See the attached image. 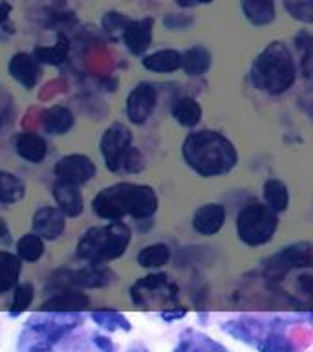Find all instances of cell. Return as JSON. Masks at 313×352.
<instances>
[{
  "instance_id": "cell-1",
  "label": "cell",
  "mask_w": 313,
  "mask_h": 352,
  "mask_svg": "<svg viewBox=\"0 0 313 352\" xmlns=\"http://www.w3.org/2000/svg\"><path fill=\"white\" fill-rule=\"evenodd\" d=\"M183 160L203 178L227 175L238 164V153L229 138L218 131L191 132L181 147Z\"/></svg>"
},
{
  "instance_id": "cell-2",
  "label": "cell",
  "mask_w": 313,
  "mask_h": 352,
  "mask_svg": "<svg viewBox=\"0 0 313 352\" xmlns=\"http://www.w3.org/2000/svg\"><path fill=\"white\" fill-rule=\"evenodd\" d=\"M158 206L159 200L154 187L130 182L104 187L92 200L93 213L103 220H123L125 217L136 220L150 219L158 211Z\"/></svg>"
},
{
  "instance_id": "cell-3",
  "label": "cell",
  "mask_w": 313,
  "mask_h": 352,
  "mask_svg": "<svg viewBox=\"0 0 313 352\" xmlns=\"http://www.w3.org/2000/svg\"><path fill=\"white\" fill-rule=\"evenodd\" d=\"M251 81L255 88L269 96L288 92L297 81V63L291 50L280 41L269 43L253 60Z\"/></svg>"
},
{
  "instance_id": "cell-4",
  "label": "cell",
  "mask_w": 313,
  "mask_h": 352,
  "mask_svg": "<svg viewBox=\"0 0 313 352\" xmlns=\"http://www.w3.org/2000/svg\"><path fill=\"white\" fill-rule=\"evenodd\" d=\"M130 239V228L123 220H108V224L84 231L77 242L76 255L88 263L106 264L125 255Z\"/></svg>"
},
{
  "instance_id": "cell-5",
  "label": "cell",
  "mask_w": 313,
  "mask_h": 352,
  "mask_svg": "<svg viewBox=\"0 0 313 352\" xmlns=\"http://www.w3.org/2000/svg\"><path fill=\"white\" fill-rule=\"evenodd\" d=\"M81 321V312H43L40 310L26 321V329L19 340V346L27 352L51 349L68 332L79 327Z\"/></svg>"
},
{
  "instance_id": "cell-6",
  "label": "cell",
  "mask_w": 313,
  "mask_h": 352,
  "mask_svg": "<svg viewBox=\"0 0 313 352\" xmlns=\"http://www.w3.org/2000/svg\"><path fill=\"white\" fill-rule=\"evenodd\" d=\"M279 217L266 204H249L236 217V235L251 248L268 244L277 233Z\"/></svg>"
},
{
  "instance_id": "cell-7",
  "label": "cell",
  "mask_w": 313,
  "mask_h": 352,
  "mask_svg": "<svg viewBox=\"0 0 313 352\" xmlns=\"http://www.w3.org/2000/svg\"><path fill=\"white\" fill-rule=\"evenodd\" d=\"M132 302L141 308L152 305H169L178 301V288L169 280L165 274H152L143 277L130 288Z\"/></svg>"
},
{
  "instance_id": "cell-8",
  "label": "cell",
  "mask_w": 313,
  "mask_h": 352,
  "mask_svg": "<svg viewBox=\"0 0 313 352\" xmlns=\"http://www.w3.org/2000/svg\"><path fill=\"white\" fill-rule=\"evenodd\" d=\"M55 285L65 286V290L77 288H104L115 280V274L106 264L90 263L81 270H59L54 275Z\"/></svg>"
},
{
  "instance_id": "cell-9",
  "label": "cell",
  "mask_w": 313,
  "mask_h": 352,
  "mask_svg": "<svg viewBox=\"0 0 313 352\" xmlns=\"http://www.w3.org/2000/svg\"><path fill=\"white\" fill-rule=\"evenodd\" d=\"M132 148V132L123 123L110 125L101 136V154L104 165L112 173H121L126 154Z\"/></svg>"
},
{
  "instance_id": "cell-10",
  "label": "cell",
  "mask_w": 313,
  "mask_h": 352,
  "mask_svg": "<svg viewBox=\"0 0 313 352\" xmlns=\"http://www.w3.org/2000/svg\"><path fill=\"white\" fill-rule=\"evenodd\" d=\"M313 263L312 244L299 242L288 248H282L277 255L266 263V277L273 280L282 279L293 268H310Z\"/></svg>"
},
{
  "instance_id": "cell-11",
  "label": "cell",
  "mask_w": 313,
  "mask_h": 352,
  "mask_svg": "<svg viewBox=\"0 0 313 352\" xmlns=\"http://www.w3.org/2000/svg\"><path fill=\"white\" fill-rule=\"evenodd\" d=\"M158 103V88L148 81L137 82L126 98V118L134 125H143Z\"/></svg>"
},
{
  "instance_id": "cell-12",
  "label": "cell",
  "mask_w": 313,
  "mask_h": 352,
  "mask_svg": "<svg viewBox=\"0 0 313 352\" xmlns=\"http://www.w3.org/2000/svg\"><path fill=\"white\" fill-rule=\"evenodd\" d=\"M55 176L57 180L68 182L73 186H82L92 180L97 167L86 154H66L55 164Z\"/></svg>"
},
{
  "instance_id": "cell-13",
  "label": "cell",
  "mask_w": 313,
  "mask_h": 352,
  "mask_svg": "<svg viewBox=\"0 0 313 352\" xmlns=\"http://www.w3.org/2000/svg\"><path fill=\"white\" fill-rule=\"evenodd\" d=\"M32 228L43 241H57L66 231V214L59 208H40L33 214Z\"/></svg>"
},
{
  "instance_id": "cell-14",
  "label": "cell",
  "mask_w": 313,
  "mask_h": 352,
  "mask_svg": "<svg viewBox=\"0 0 313 352\" xmlns=\"http://www.w3.org/2000/svg\"><path fill=\"white\" fill-rule=\"evenodd\" d=\"M154 37V19L145 16L139 21H132L126 24L123 32V43L132 55H145Z\"/></svg>"
},
{
  "instance_id": "cell-15",
  "label": "cell",
  "mask_w": 313,
  "mask_h": 352,
  "mask_svg": "<svg viewBox=\"0 0 313 352\" xmlns=\"http://www.w3.org/2000/svg\"><path fill=\"white\" fill-rule=\"evenodd\" d=\"M8 72H10V76L19 85H22L26 90H32V88L37 87L40 74H43V68H40V65L35 60L32 54L19 52V54H15L10 59Z\"/></svg>"
},
{
  "instance_id": "cell-16",
  "label": "cell",
  "mask_w": 313,
  "mask_h": 352,
  "mask_svg": "<svg viewBox=\"0 0 313 352\" xmlns=\"http://www.w3.org/2000/svg\"><path fill=\"white\" fill-rule=\"evenodd\" d=\"M227 211L222 204H205L192 214V230L203 236L216 235L225 224Z\"/></svg>"
},
{
  "instance_id": "cell-17",
  "label": "cell",
  "mask_w": 313,
  "mask_h": 352,
  "mask_svg": "<svg viewBox=\"0 0 313 352\" xmlns=\"http://www.w3.org/2000/svg\"><path fill=\"white\" fill-rule=\"evenodd\" d=\"M90 307V297L79 290H62L40 305L43 312H82Z\"/></svg>"
},
{
  "instance_id": "cell-18",
  "label": "cell",
  "mask_w": 313,
  "mask_h": 352,
  "mask_svg": "<svg viewBox=\"0 0 313 352\" xmlns=\"http://www.w3.org/2000/svg\"><path fill=\"white\" fill-rule=\"evenodd\" d=\"M54 198L57 202V208L66 217H71V219L79 217L82 213V209H84V200H82V195L79 191V186H73V184H68V182H55Z\"/></svg>"
},
{
  "instance_id": "cell-19",
  "label": "cell",
  "mask_w": 313,
  "mask_h": 352,
  "mask_svg": "<svg viewBox=\"0 0 313 352\" xmlns=\"http://www.w3.org/2000/svg\"><path fill=\"white\" fill-rule=\"evenodd\" d=\"M40 123H43L44 132H48L51 136H60V134H68L76 125V116L68 107H49L40 116Z\"/></svg>"
},
{
  "instance_id": "cell-20",
  "label": "cell",
  "mask_w": 313,
  "mask_h": 352,
  "mask_svg": "<svg viewBox=\"0 0 313 352\" xmlns=\"http://www.w3.org/2000/svg\"><path fill=\"white\" fill-rule=\"evenodd\" d=\"M15 153L30 164H40L48 154V145L35 132H22L15 138Z\"/></svg>"
},
{
  "instance_id": "cell-21",
  "label": "cell",
  "mask_w": 313,
  "mask_h": 352,
  "mask_svg": "<svg viewBox=\"0 0 313 352\" xmlns=\"http://www.w3.org/2000/svg\"><path fill=\"white\" fill-rule=\"evenodd\" d=\"M211 63H213L211 52L205 46H200V44L191 46L183 54H180V68L191 77H200L203 74H207V70L211 68Z\"/></svg>"
},
{
  "instance_id": "cell-22",
  "label": "cell",
  "mask_w": 313,
  "mask_h": 352,
  "mask_svg": "<svg viewBox=\"0 0 313 352\" xmlns=\"http://www.w3.org/2000/svg\"><path fill=\"white\" fill-rule=\"evenodd\" d=\"M141 65L152 74H174L180 70V52L172 48L158 50L152 54L143 55Z\"/></svg>"
},
{
  "instance_id": "cell-23",
  "label": "cell",
  "mask_w": 313,
  "mask_h": 352,
  "mask_svg": "<svg viewBox=\"0 0 313 352\" xmlns=\"http://www.w3.org/2000/svg\"><path fill=\"white\" fill-rule=\"evenodd\" d=\"M240 4L242 13L253 26H268L277 16L275 0H240Z\"/></svg>"
},
{
  "instance_id": "cell-24",
  "label": "cell",
  "mask_w": 313,
  "mask_h": 352,
  "mask_svg": "<svg viewBox=\"0 0 313 352\" xmlns=\"http://www.w3.org/2000/svg\"><path fill=\"white\" fill-rule=\"evenodd\" d=\"M68 52H70V41H68L65 33H59L57 43L54 46H37L32 52V55L38 65L59 66L68 59Z\"/></svg>"
},
{
  "instance_id": "cell-25",
  "label": "cell",
  "mask_w": 313,
  "mask_h": 352,
  "mask_svg": "<svg viewBox=\"0 0 313 352\" xmlns=\"http://www.w3.org/2000/svg\"><path fill=\"white\" fill-rule=\"evenodd\" d=\"M170 114H172V118H174L178 125L192 129V126H196L202 121L203 110L202 104L198 103L194 98H181L172 104Z\"/></svg>"
},
{
  "instance_id": "cell-26",
  "label": "cell",
  "mask_w": 313,
  "mask_h": 352,
  "mask_svg": "<svg viewBox=\"0 0 313 352\" xmlns=\"http://www.w3.org/2000/svg\"><path fill=\"white\" fill-rule=\"evenodd\" d=\"M22 261L10 252H0V294L10 292L19 283Z\"/></svg>"
},
{
  "instance_id": "cell-27",
  "label": "cell",
  "mask_w": 313,
  "mask_h": 352,
  "mask_svg": "<svg viewBox=\"0 0 313 352\" xmlns=\"http://www.w3.org/2000/svg\"><path fill=\"white\" fill-rule=\"evenodd\" d=\"M174 352H229L225 346L213 341L207 336L194 332V330H185L181 336L180 345L176 346Z\"/></svg>"
},
{
  "instance_id": "cell-28",
  "label": "cell",
  "mask_w": 313,
  "mask_h": 352,
  "mask_svg": "<svg viewBox=\"0 0 313 352\" xmlns=\"http://www.w3.org/2000/svg\"><path fill=\"white\" fill-rule=\"evenodd\" d=\"M262 197L266 206L269 209H273L275 213H282L290 206V191H288V186L282 180H277V178H271V180L264 184Z\"/></svg>"
},
{
  "instance_id": "cell-29",
  "label": "cell",
  "mask_w": 313,
  "mask_h": 352,
  "mask_svg": "<svg viewBox=\"0 0 313 352\" xmlns=\"http://www.w3.org/2000/svg\"><path fill=\"white\" fill-rule=\"evenodd\" d=\"M26 197V184L13 173L0 170V204H16Z\"/></svg>"
},
{
  "instance_id": "cell-30",
  "label": "cell",
  "mask_w": 313,
  "mask_h": 352,
  "mask_svg": "<svg viewBox=\"0 0 313 352\" xmlns=\"http://www.w3.org/2000/svg\"><path fill=\"white\" fill-rule=\"evenodd\" d=\"M170 261V248L167 244L156 242L148 244L137 253V264L145 270H158Z\"/></svg>"
},
{
  "instance_id": "cell-31",
  "label": "cell",
  "mask_w": 313,
  "mask_h": 352,
  "mask_svg": "<svg viewBox=\"0 0 313 352\" xmlns=\"http://www.w3.org/2000/svg\"><path fill=\"white\" fill-rule=\"evenodd\" d=\"M90 318L97 327L104 329L106 332H115V330H128L132 329L130 321L123 316L117 310H112V308H101V310H93L90 314Z\"/></svg>"
},
{
  "instance_id": "cell-32",
  "label": "cell",
  "mask_w": 313,
  "mask_h": 352,
  "mask_svg": "<svg viewBox=\"0 0 313 352\" xmlns=\"http://www.w3.org/2000/svg\"><path fill=\"white\" fill-rule=\"evenodd\" d=\"M44 255V241L35 233H26L16 241V257L26 263H37Z\"/></svg>"
},
{
  "instance_id": "cell-33",
  "label": "cell",
  "mask_w": 313,
  "mask_h": 352,
  "mask_svg": "<svg viewBox=\"0 0 313 352\" xmlns=\"http://www.w3.org/2000/svg\"><path fill=\"white\" fill-rule=\"evenodd\" d=\"M255 349L258 352H293V343L288 336L279 332V329H275L266 338L258 341Z\"/></svg>"
},
{
  "instance_id": "cell-34",
  "label": "cell",
  "mask_w": 313,
  "mask_h": 352,
  "mask_svg": "<svg viewBox=\"0 0 313 352\" xmlns=\"http://www.w3.org/2000/svg\"><path fill=\"white\" fill-rule=\"evenodd\" d=\"M130 22V19L125 15V13H119V11H106L103 15V21H101V26L106 32L112 41H119L123 37V32H125L126 24Z\"/></svg>"
},
{
  "instance_id": "cell-35",
  "label": "cell",
  "mask_w": 313,
  "mask_h": 352,
  "mask_svg": "<svg viewBox=\"0 0 313 352\" xmlns=\"http://www.w3.org/2000/svg\"><path fill=\"white\" fill-rule=\"evenodd\" d=\"M33 297H35V290H33V286L30 285V283H24V285L16 286L10 308L11 318H16V316H21L22 312H26V308H30V305L33 302Z\"/></svg>"
},
{
  "instance_id": "cell-36",
  "label": "cell",
  "mask_w": 313,
  "mask_h": 352,
  "mask_svg": "<svg viewBox=\"0 0 313 352\" xmlns=\"http://www.w3.org/2000/svg\"><path fill=\"white\" fill-rule=\"evenodd\" d=\"M282 4L291 19L304 24L313 22V0H282Z\"/></svg>"
},
{
  "instance_id": "cell-37",
  "label": "cell",
  "mask_w": 313,
  "mask_h": 352,
  "mask_svg": "<svg viewBox=\"0 0 313 352\" xmlns=\"http://www.w3.org/2000/svg\"><path fill=\"white\" fill-rule=\"evenodd\" d=\"M163 26L170 32H183L194 24V19L187 13H167L163 15Z\"/></svg>"
},
{
  "instance_id": "cell-38",
  "label": "cell",
  "mask_w": 313,
  "mask_h": 352,
  "mask_svg": "<svg viewBox=\"0 0 313 352\" xmlns=\"http://www.w3.org/2000/svg\"><path fill=\"white\" fill-rule=\"evenodd\" d=\"M159 316H161V319L167 321V323H174V321H178V319L185 318L187 308H167V310H163Z\"/></svg>"
},
{
  "instance_id": "cell-39",
  "label": "cell",
  "mask_w": 313,
  "mask_h": 352,
  "mask_svg": "<svg viewBox=\"0 0 313 352\" xmlns=\"http://www.w3.org/2000/svg\"><path fill=\"white\" fill-rule=\"evenodd\" d=\"M92 343L97 346L101 352H114V343H112V340H110V338H106V336L93 334Z\"/></svg>"
},
{
  "instance_id": "cell-40",
  "label": "cell",
  "mask_w": 313,
  "mask_h": 352,
  "mask_svg": "<svg viewBox=\"0 0 313 352\" xmlns=\"http://www.w3.org/2000/svg\"><path fill=\"white\" fill-rule=\"evenodd\" d=\"M11 10H13V8H11L10 2H5V0H0V26L10 21Z\"/></svg>"
},
{
  "instance_id": "cell-41",
  "label": "cell",
  "mask_w": 313,
  "mask_h": 352,
  "mask_svg": "<svg viewBox=\"0 0 313 352\" xmlns=\"http://www.w3.org/2000/svg\"><path fill=\"white\" fill-rule=\"evenodd\" d=\"M10 241V226L4 219H0V244Z\"/></svg>"
},
{
  "instance_id": "cell-42",
  "label": "cell",
  "mask_w": 313,
  "mask_h": 352,
  "mask_svg": "<svg viewBox=\"0 0 313 352\" xmlns=\"http://www.w3.org/2000/svg\"><path fill=\"white\" fill-rule=\"evenodd\" d=\"M178 2V6H181V8H194V6H198L196 0H176Z\"/></svg>"
},
{
  "instance_id": "cell-43",
  "label": "cell",
  "mask_w": 313,
  "mask_h": 352,
  "mask_svg": "<svg viewBox=\"0 0 313 352\" xmlns=\"http://www.w3.org/2000/svg\"><path fill=\"white\" fill-rule=\"evenodd\" d=\"M198 4H213L214 0H196Z\"/></svg>"
},
{
  "instance_id": "cell-44",
  "label": "cell",
  "mask_w": 313,
  "mask_h": 352,
  "mask_svg": "<svg viewBox=\"0 0 313 352\" xmlns=\"http://www.w3.org/2000/svg\"><path fill=\"white\" fill-rule=\"evenodd\" d=\"M2 123H4V121H2V116H0V129H2Z\"/></svg>"
},
{
  "instance_id": "cell-45",
  "label": "cell",
  "mask_w": 313,
  "mask_h": 352,
  "mask_svg": "<svg viewBox=\"0 0 313 352\" xmlns=\"http://www.w3.org/2000/svg\"><path fill=\"white\" fill-rule=\"evenodd\" d=\"M141 352H145V351H141Z\"/></svg>"
}]
</instances>
